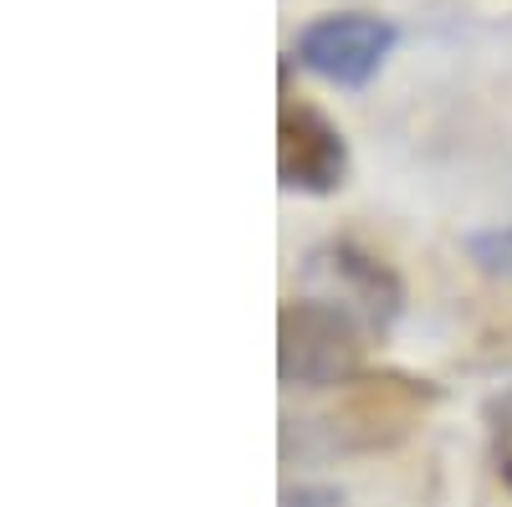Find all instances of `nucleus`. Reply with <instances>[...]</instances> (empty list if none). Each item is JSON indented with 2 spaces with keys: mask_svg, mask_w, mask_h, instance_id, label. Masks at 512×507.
Instances as JSON below:
<instances>
[{
  "mask_svg": "<svg viewBox=\"0 0 512 507\" xmlns=\"http://www.w3.org/2000/svg\"><path fill=\"white\" fill-rule=\"evenodd\" d=\"M318 272H328L333 282H338V292L374 323V328H390L395 318H400V308H405V282H400V272L384 262V257H374V251H364L359 241H328L323 251H318Z\"/></svg>",
  "mask_w": 512,
  "mask_h": 507,
  "instance_id": "20e7f679",
  "label": "nucleus"
},
{
  "mask_svg": "<svg viewBox=\"0 0 512 507\" xmlns=\"http://www.w3.org/2000/svg\"><path fill=\"white\" fill-rule=\"evenodd\" d=\"M364 364V338L344 303L297 298L277 313V379L297 390L354 385Z\"/></svg>",
  "mask_w": 512,
  "mask_h": 507,
  "instance_id": "f257e3e1",
  "label": "nucleus"
},
{
  "mask_svg": "<svg viewBox=\"0 0 512 507\" xmlns=\"http://www.w3.org/2000/svg\"><path fill=\"white\" fill-rule=\"evenodd\" d=\"M466 257L482 277H492L497 287H512V226H487V231H472L461 241Z\"/></svg>",
  "mask_w": 512,
  "mask_h": 507,
  "instance_id": "423d86ee",
  "label": "nucleus"
},
{
  "mask_svg": "<svg viewBox=\"0 0 512 507\" xmlns=\"http://www.w3.org/2000/svg\"><path fill=\"white\" fill-rule=\"evenodd\" d=\"M277 180L297 195H333L349 180V139L313 103L287 98L277 113Z\"/></svg>",
  "mask_w": 512,
  "mask_h": 507,
  "instance_id": "7ed1b4c3",
  "label": "nucleus"
},
{
  "mask_svg": "<svg viewBox=\"0 0 512 507\" xmlns=\"http://www.w3.org/2000/svg\"><path fill=\"white\" fill-rule=\"evenodd\" d=\"M436 400V390L425 379H410V374H364L354 379V395H349V420L359 431L364 446H384L415 426V415Z\"/></svg>",
  "mask_w": 512,
  "mask_h": 507,
  "instance_id": "39448f33",
  "label": "nucleus"
},
{
  "mask_svg": "<svg viewBox=\"0 0 512 507\" xmlns=\"http://www.w3.org/2000/svg\"><path fill=\"white\" fill-rule=\"evenodd\" d=\"M395 41H400V26L390 16L333 11V16H318L297 31L292 62L308 67L323 82H333V88H364V82H374L379 67L390 62Z\"/></svg>",
  "mask_w": 512,
  "mask_h": 507,
  "instance_id": "f03ea898",
  "label": "nucleus"
},
{
  "mask_svg": "<svg viewBox=\"0 0 512 507\" xmlns=\"http://www.w3.org/2000/svg\"><path fill=\"white\" fill-rule=\"evenodd\" d=\"M487 426H492V467H497L502 487L512 492V390H502L487 405Z\"/></svg>",
  "mask_w": 512,
  "mask_h": 507,
  "instance_id": "0eeeda50",
  "label": "nucleus"
},
{
  "mask_svg": "<svg viewBox=\"0 0 512 507\" xmlns=\"http://www.w3.org/2000/svg\"><path fill=\"white\" fill-rule=\"evenodd\" d=\"M344 497H338L333 487H292L287 492V507H338Z\"/></svg>",
  "mask_w": 512,
  "mask_h": 507,
  "instance_id": "6e6552de",
  "label": "nucleus"
}]
</instances>
